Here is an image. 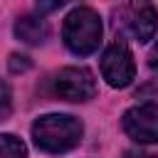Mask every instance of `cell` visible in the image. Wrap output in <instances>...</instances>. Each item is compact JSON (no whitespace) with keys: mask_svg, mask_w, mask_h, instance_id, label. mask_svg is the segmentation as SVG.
<instances>
[{"mask_svg":"<svg viewBox=\"0 0 158 158\" xmlns=\"http://www.w3.org/2000/svg\"><path fill=\"white\" fill-rule=\"evenodd\" d=\"M81 121L74 116H62V114H49L42 116L32 123V138L40 151L47 153H64L72 151L81 141Z\"/></svg>","mask_w":158,"mask_h":158,"instance_id":"obj_1","label":"cell"},{"mask_svg":"<svg viewBox=\"0 0 158 158\" xmlns=\"http://www.w3.org/2000/svg\"><path fill=\"white\" fill-rule=\"evenodd\" d=\"M62 37H64V44L74 54L86 57L96 52L101 42V17L91 7H74L64 20Z\"/></svg>","mask_w":158,"mask_h":158,"instance_id":"obj_2","label":"cell"},{"mask_svg":"<svg viewBox=\"0 0 158 158\" xmlns=\"http://www.w3.org/2000/svg\"><path fill=\"white\" fill-rule=\"evenodd\" d=\"M101 74L109 81V86H128L133 74H136V64L131 57V49L123 42H114L106 47L104 57H101Z\"/></svg>","mask_w":158,"mask_h":158,"instance_id":"obj_3","label":"cell"},{"mask_svg":"<svg viewBox=\"0 0 158 158\" xmlns=\"http://www.w3.org/2000/svg\"><path fill=\"white\" fill-rule=\"evenodd\" d=\"M121 25L126 27L128 35H133L138 42H148L153 40L156 30H158V10L151 2H131L123 5L118 10Z\"/></svg>","mask_w":158,"mask_h":158,"instance_id":"obj_4","label":"cell"},{"mask_svg":"<svg viewBox=\"0 0 158 158\" xmlns=\"http://www.w3.org/2000/svg\"><path fill=\"white\" fill-rule=\"evenodd\" d=\"M54 91L67 101H89L96 94V81L84 67H67L54 79Z\"/></svg>","mask_w":158,"mask_h":158,"instance_id":"obj_5","label":"cell"},{"mask_svg":"<svg viewBox=\"0 0 158 158\" xmlns=\"http://www.w3.org/2000/svg\"><path fill=\"white\" fill-rule=\"evenodd\" d=\"M123 131L136 143H158V104H141L123 114Z\"/></svg>","mask_w":158,"mask_h":158,"instance_id":"obj_6","label":"cell"},{"mask_svg":"<svg viewBox=\"0 0 158 158\" xmlns=\"http://www.w3.org/2000/svg\"><path fill=\"white\" fill-rule=\"evenodd\" d=\"M15 35L17 40H22L25 44H40L44 37H47V25L42 17H35V15H25L15 22Z\"/></svg>","mask_w":158,"mask_h":158,"instance_id":"obj_7","label":"cell"},{"mask_svg":"<svg viewBox=\"0 0 158 158\" xmlns=\"http://www.w3.org/2000/svg\"><path fill=\"white\" fill-rule=\"evenodd\" d=\"M0 158H27L25 143L10 133L0 136Z\"/></svg>","mask_w":158,"mask_h":158,"instance_id":"obj_8","label":"cell"},{"mask_svg":"<svg viewBox=\"0 0 158 158\" xmlns=\"http://www.w3.org/2000/svg\"><path fill=\"white\" fill-rule=\"evenodd\" d=\"M12 111V94L5 81H0V121H5Z\"/></svg>","mask_w":158,"mask_h":158,"instance_id":"obj_9","label":"cell"},{"mask_svg":"<svg viewBox=\"0 0 158 158\" xmlns=\"http://www.w3.org/2000/svg\"><path fill=\"white\" fill-rule=\"evenodd\" d=\"M30 67H32V62H30L27 57H22V54H12V57H10V72L17 74V72H27Z\"/></svg>","mask_w":158,"mask_h":158,"instance_id":"obj_10","label":"cell"},{"mask_svg":"<svg viewBox=\"0 0 158 158\" xmlns=\"http://www.w3.org/2000/svg\"><path fill=\"white\" fill-rule=\"evenodd\" d=\"M57 7H62V2H40L37 5L40 12H49V10H57Z\"/></svg>","mask_w":158,"mask_h":158,"instance_id":"obj_11","label":"cell"},{"mask_svg":"<svg viewBox=\"0 0 158 158\" xmlns=\"http://www.w3.org/2000/svg\"><path fill=\"white\" fill-rule=\"evenodd\" d=\"M123 158H156V156L143 153V151H126V153H123Z\"/></svg>","mask_w":158,"mask_h":158,"instance_id":"obj_12","label":"cell"},{"mask_svg":"<svg viewBox=\"0 0 158 158\" xmlns=\"http://www.w3.org/2000/svg\"><path fill=\"white\" fill-rule=\"evenodd\" d=\"M148 64H151L153 72H158V44L153 47V52H151V57H148Z\"/></svg>","mask_w":158,"mask_h":158,"instance_id":"obj_13","label":"cell"}]
</instances>
